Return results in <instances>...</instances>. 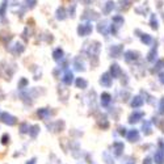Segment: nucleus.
I'll return each instance as SVG.
<instances>
[{
    "label": "nucleus",
    "mask_w": 164,
    "mask_h": 164,
    "mask_svg": "<svg viewBox=\"0 0 164 164\" xmlns=\"http://www.w3.org/2000/svg\"><path fill=\"white\" fill-rule=\"evenodd\" d=\"M0 121L7 123V125H14V123H16V118H14L13 116H11V114H8V113L4 112V113L0 114Z\"/></svg>",
    "instance_id": "1"
},
{
    "label": "nucleus",
    "mask_w": 164,
    "mask_h": 164,
    "mask_svg": "<svg viewBox=\"0 0 164 164\" xmlns=\"http://www.w3.org/2000/svg\"><path fill=\"white\" fill-rule=\"evenodd\" d=\"M16 47H14V49H11V51H12L13 54H17V53H21L24 50V47L20 45V43H16V45H14Z\"/></svg>",
    "instance_id": "2"
},
{
    "label": "nucleus",
    "mask_w": 164,
    "mask_h": 164,
    "mask_svg": "<svg viewBox=\"0 0 164 164\" xmlns=\"http://www.w3.org/2000/svg\"><path fill=\"white\" fill-rule=\"evenodd\" d=\"M5 8H7V0H3V4L2 7H0V16H4V13H5Z\"/></svg>",
    "instance_id": "3"
},
{
    "label": "nucleus",
    "mask_w": 164,
    "mask_h": 164,
    "mask_svg": "<svg viewBox=\"0 0 164 164\" xmlns=\"http://www.w3.org/2000/svg\"><path fill=\"white\" fill-rule=\"evenodd\" d=\"M8 142H9V135H8V134H4V135L2 137V143L3 144H7Z\"/></svg>",
    "instance_id": "4"
},
{
    "label": "nucleus",
    "mask_w": 164,
    "mask_h": 164,
    "mask_svg": "<svg viewBox=\"0 0 164 164\" xmlns=\"http://www.w3.org/2000/svg\"><path fill=\"white\" fill-rule=\"evenodd\" d=\"M21 133H26V125H21Z\"/></svg>",
    "instance_id": "5"
},
{
    "label": "nucleus",
    "mask_w": 164,
    "mask_h": 164,
    "mask_svg": "<svg viewBox=\"0 0 164 164\" xmlns=\"http://www.w3.org/2000/svg\"><path fill=\"white\" fill-rule=\"evenodd\" d=\"M36 133H37V126H34V127H33V131H32V135H33V137H34V135H36Z\"/></svg>",
    "instance_id": "6"
},
{
    "label": "nucleus",
    "mask_w": 164,
    "mask_h": 164,
    "mask_svg": "<svg viewBox=\"0 0 164 164\" xmlns=\"http://www.w3.org/2000/svg\"><path fill=\"white\" fill-rule=\"evenodd\" d=\"M25 84H26V80H23V82L20 83V87H23V85H25Z\"/></svg>",
    "instance_id": "7"
}]
</instances>
